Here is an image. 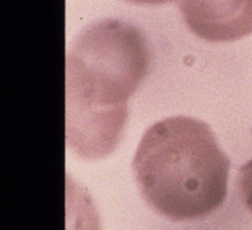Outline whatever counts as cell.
Returning a JSON list of instances; mask_svg holds the SVG:
<instances>
[{"instance_id": "2", "label": "cell", "mask_w": 252, "mask_h": 230, "mask_svg": "<svg viewBox=\"0 0 252 230\" xmlns=\"http://www.w3.org/2000/svg\"><path fill=\"white\" fill-rule=\"evenodd\" d=\"M229 165L211 127L188 116L151 126L133 161L144 198L173 222L200 220L222 206Z\"/></svg>"}, {"instance_id": "1", "label": "cell", "mask_w": 252, "mask_h": 230, "mask_svg": "<svg viewBox=\"0 0 252 230\" xmlns=\"http://www.w3.org/2000/svg\"><path fill=\"white\" fill-rule=\"evenodd\" d=\"M148 67L146 38L128 22L100 19L79 33L66 58V142L75 155L100 159L119 147Z\"/></svg>"}, {"instance_id": "3", "label": "cell", "mask_w": 252, "mask_h": 230, "mask_svg": "<svg viewBox=\"0 0 252 230\" xmlns=\"http://www.w3.org/2000/svg\"><path fill=\"white\" fill-rule=\"evenodd\" d=\"M187 27L202 40L229 42L252 34V0H178Z\"/></svg>"}, {"instance_id": "4", "label": "cell", "mask_w": 252, "mask_h": 230, "mask_svg": "<svg viewBox=\"0 0 252 230\" xmlns=\"http://www.w3.org/2000/svg\"><path fill=\"white\" fill-rule=\"evenodd\" d=\"M238 182L243 201L252 214V159L240 168Z\"/></svg>"}, {"instance_id": "5", "label": "cell", "mask_w": 252, "mask_h": 230, "mask_svg": "<svg viewBox=\"0 0 252 230\" xmlns=\"http://www.w3.org/2000/svg\"><path fill=\"white\" fill-rule=\"evenodd\" d=\"M126 1L131 2V4H136V5H160V4H166V2L176 1V0H126Z\"/></svg>"}]
</instances>
